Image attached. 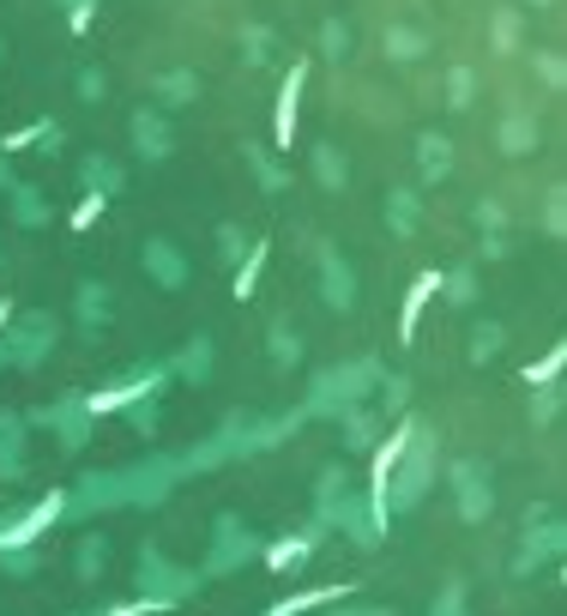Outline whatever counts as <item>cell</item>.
Listing matches in <instances>:
<instances>
[{"label":"cell","mask_w":567,"mask_h":616,"mask_svg":"<svg viewBox=\"0 0 567 616\" xmlns=\"http://www.w3.org/2000/svg\"><path fill=\"white\" fill-rule=\"evenodd\" d=\"M297 104H302V67H290L284 73V92H278V116H272L278 145H297Z\"/></svg>","instance_id":"1"},{"label":"cell","mask_w":567,"mask_h":616,"mask_svg":"<svg viewBox=\"0 0 567 616\" xmlns=\"http://www.w3.org/2000/svg\"><path fill=\"white\" fill-rule=\"evenodd\" d=\"M7 315H13V309H7V302H0V327H7Z\"/></svg>","instance_id":"4"},{"label":"cell","mask_w":567,"mask_h":616,"mask_svg":"<svg viewBox=\"0 0 567 616\" xmlns=\"http://www.w3.org/2000/svg\"><path fill=\"white\" fill-rule=\"evenodd\" d=\"M435 290H441V273H423V278H417V285H411V297H405V321H399L405 345L417 339V315H423V302L435 297Z\"/></svg>","instance_id":"2"},{"label":"cell","mask_w":567,"mask_h":616,"mask_svg":"<svg viewBox=\"0 0 567 616\" xmlns=\"http://www.w3.org/2000/svg\"><path fill=\"white\" fill-rule=\"evenodd\" d=\"M260 261H266V242H260V249H254V261H248L242 273H236V297H248V290L260 285Z\"/></svg>","instance_id":"3"}]
</instances>
